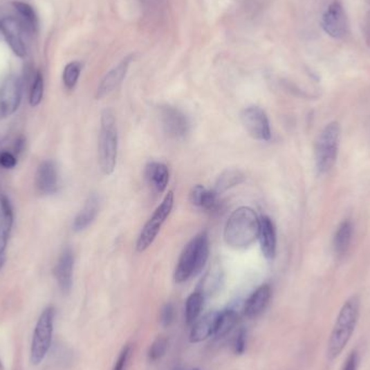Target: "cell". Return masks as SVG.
<instances>
[{"instance_id":"obj_1","label":"cell","mask_w":370,"mask_h":370,"mask_svg":"<svg viewBox=\"0 0 370 370\" xmlns=\"http://www.w3.org/2000/svg\"><path fill=\"white\" fill-rule=\"evenodd\" d=\"M260 219L249 207H241L230 216L224 228V241L234 249L251 246L259 237Z\"/></svg>"},{"instance_id":"obj_2","label":"cell","mask_w":370,"mask_h":370,"mask_svg":"<svg viewBox=\"0 0 370 370\" xmlns=\"http://www.w3.org/2000/svg\"><path fill=\"white\" fill-rule=\"evenodd\" d=\"M360 306V299L356 296L351 297L343 304L328 342L327 354L329 360L338 358L350 341L358 324Z\"/></svg>"},{"instance_id":"obj_3","label":"cell","mask_w":370,"mask_h":370,"mask_svg":"<svg viewBox=\"0 0 370 370\" xmlns=\"http://www.w3.org/2000/svg\"><path fill=\"white\" fill-rule=\"evenodd\" d=\"M209 258V237L201 232L192 239L182 251L174 272V281L184 283L201 273Z\"/></svg>"},{"instance_id":"obj_4","label":"cell","mask_w":370,"mask_h":370,"mask_svg":"<svg viewBox=\"0 0 370 370\" xmlns=\"http://www.w3.org/2000/svg\"><path fill=\"white\" fill-rule=\"evenodd\" d=\"M99 163L103 174H112L116 167L118 153V133L116 117L112 109H104L101 115L99 136Z\"/></svg>"},{"instance_id":"obj_5","label":"cell","mask_w":370,"mask_h":370,"mask_svg":"<svg viewBox=\"0 0 370 370\" xmlns=\"http://www.w3.org/2000/svg\"><path fill=\"white\" fill-rule=\"evenodd\" d=\"M341 128L338 122L326 124L318 136L315 145V162L318 174H326L333 168L338 157Z\"/></svg>"},{"instance_id":"obj_6","label":"cell","mask_w":370,"mask_h":370,"mask_svg":"<svg viewBox=\"0 0 370 370\" xmlns=\"http://www.w3.org/2000/svg\"><path fill=\"white\" fill-rule=\"evenodd\" d=\"M55 310L53 306H48L41 312L36 323L35 331L33 333L30 343V363L39 365L43 363L50 346L53 343V329H55Z\"/></svg>"},{"instance_id":"obj_7","label":"cell","mask_w":370,"mask_h":370,"mask_svg":"<svg viewBox=\"0 0 370 370\" xmlns=\"http://www.w3.org/2000/svg\"><path fill=\"white\" fill-rule=\"evenodd\" d=\"M174 201V193L168 192V194L165 196L162 204L157 207L152 218L149 219L140 233L137 241V250L139 252H143L152 245L153 241L158 235L159 231L162 229L163 224L165 223L172 212Z\"/></svg>"},{"instance_id":"obj_8","label":"cell","mask_w":370,"mask_h":370,"mask_svg":"<svg viewBox=\"0 0 370 370\" xmlns=\"http://www.w3.org/2000/svg\"><path fill=\"white\" fill-rule=\"evenodd\" d=\"M241 124L250 137L258 141L271 139V127L268 116L261 107H249L241 114Z\"/></svg>"},{"instance_id":"obj_9","label":"cell","mask_w":370,"mask_h":370,"mask_svg":"<svg viewBox=\"0 0 370 370\" xmlns=\"http://www.w3.org/2000/svg\"><path fill=\"white\" fill-rule=\"evenodd\" d=\"M322 28L326 34L335 39L346 37L349 30L348 18L342 3L339 0L333 1L323 13Z\"/></svg>"},{"instance_id":"obj_10","label":"cell","mask_w":370,"mask_h":370,"mask_svg":"<svg viewBox=\"0 0 370 370\" xmlns=\"http://www.w3.org/2000/svg\"><path fill=\"white\" fill-rule=\"evenodd\" d=\"M22 99V82L10 75L0 86V116L8 117L17 112Z\"/></svg>"},{"instance_id":"obj_11","label":"cell","mask_w":370,"mask_h":370,"mask_svg":"<svg viewBox=\"0 0 370 370\" xmlns=\"http://www.w3.org/2000/svg\"><path fill=\"white\" fill-rule=\"evenodd\" d=\"M159 120H160L163 129L174 139H182L189 133V120L180 109L176 107H170V105L160 107Z\"/></svg>"},{"instance_id":"obj_12","label":"cell","mask_w":370,"mask_h":370,"mask_svg":"<svg viewBox=\"0 0 370 370\" xmlns=\"http://www.w3.org/2000/svg\"><path fill=\"white\" fill-rule=\"evenodd\" d=\"M0 30L5 36L6 41L10 46L15 55L23 57L26 55V45L23 39L24 28L18 19L7 17L0 21Z\"/></svg>"},{"instance_id":"obj_13","label":"cell","mask_w":370,"mask_h":370,"mask_svg":"<svg viewBox=\"0 0 370 370\" xmlns=\"http://www.w3.org/2000/svg\"><path fill=\"white\" fill-rule=\"evenodd\" d=\"M35 184L41 194L55 193L59 185V172L55 160L47 159L40 163L35 176Z\"/></svg>"},{"instance_id":"obj_14","label":"cell","mask_w":370,"mask_h":370,"mask_svg":"<svg viewBox=\"0 0 370 370\" xmlns=\"http://www.w3.org/2000/svg\"><path fill=\"white\" fill-rule=\"evenodd\" d=\"M132 60H133V55H128V57H124L120 64L113 67L112 70L105 75L103 80L100 82L99 87H98V99H101V98L109 95L111 92L120 87L122 80H124L126 75H127Z\"/></svg>"},{"instance_id":"obj_15","label":"cell","mask_w":370,"mask_h":370,"mask_svg":"<svg viewBox=\"0 0 370 370\" xmlns=\"http://www.w3.org/2000/svg\"><path fill=\"white\" fill-rule=\"evenodd\" d=\"M73 271H74V254L72 249L65 248L57 260L55 268V279L61 291L64 295L70 293L73 286Z\"/></svg>"},{"instance_id":"obj_16","label":"cell","mask_w":370,"mask_h":370,"mask_svg":"<svg viewBox=\"0 0 370 370\" xmlns=\"http://www.w3.org/2000/svg\"><path fill=\"white\" fill-rule=\"evenodd\" d=\"M271 295L272 290L270 285L264 284V285L260 286L247 299L245 308H243L245 315L248 318H256L260 314L263 313V311L266 310L268 302H270Z\"/></svg>"},{"instance_id":"obj_17","label":"cell","mask_w":370,"mask_h":370,"mask_svg":"<svg viewBox=\"0 0 370 370\" xmlns=\"http://www.w3.org/2000/svg\"><path fill=\"white\" fill-rule=\"evenodd\" d=\"M189 201L194 206L204 209L210 214H218L221 210V201L214 191H208L203 185L193 187L189 194Z\"/></svg>"},{"instance_id":"obj_18","label":"cell","mask_w":370,"mask_h":370,"mask_svg":"<svg viewBox=\"0 0 370 370\" xmlns=\"http://www.w3.org/2000/svg\"><path fill=\"white\" fill-rule=\"evenodd\" d=\"M219 312H209L203 317L199 318L192 326L189 333V341L198 343L207 340L209 337L214 335L218 323Z\"/></svg>"},{"instance_id":"obj_19","label":"cell","mask_w":370,"mask_h":370,"mask_svg":"<svg viewBox=\"0 0 370 370\" xmlns=\"http://www.w3.org/2000/svg\"><path fill=\"white\" fill-rule=\"evenodd\" d=\"M259 241L261 250L266 259H273L276 254V230L273 221L268 216L260 219L259 229Z\"/></svg>"},{"instance_id":"obj_20","label":"cell","mask_w":370,"mask_h":370,"mask_svg":"<svg viewBox=\"0 0 370 370\" xmlns=\"http://www.w3.org/2000/svg\"><path fill=\"white\" fill-rule=\"evenodd\" d=\"M145 176L149 183L158 193L166 191L169 182V169L166 165L156 162L149 163L145 168Z\"/></svg>"},{"instance_id":"obj_21","label":"cell","mask_w":370,"mask_h":370,"mask_svg":"<svg viewBox=\"0 0 370 370\" xmlns=\"http://www.w3.org/2000/svg\"><path fill=\"white\" fill-rule=\"evenodd\" d=\"M13 224V212L10 201L6 196L0 198V256L7 246Z\"/></svg>"},{"instance_id":"obj_22","label":"cell","mask_w":370,"mask_h":370,"mask_svg":"<svg viewBox=\"0 0 370 370\" xmlns=\"http://www.w3.org/2000/svg\"><path fill=\"white\" fill-rule=\"evenodd\" d=\"M98 212H99V199L95 194L90 195L86 201L85 206L75 218L74 223H73L74 231L82 232L87 229L88 226L95 221Z\"/></svg>"},{"instance_id":"obj_23","label":"cell","mask_w":370,"mask_h":370,"mask_svg":"<svg viewBox=\"0 0 370 370\" xmlns=\"http://www.w3.org/2000/svg\"><path fill=\"white\" fill-rule=\"evenodd\" d=\"M246 180V176L239 169H226L216 179L212 191L216 195H221L232 187H237Z\"/></svg>"},{"instance_id":"obj_24","label":"cell","mask_w":370,"mask_h":370,"mask_svg":"<svg viewBox=\"0 0 370 370\" xmlns=\"http://www.w3.org/2000/svg\"><path fill=\"white\" fill-rule=\"evenodd\" d=\"M353 226L349 220H344L335 231L333 248L335 254L343 256L348 251L352 239Z\"/></svg>"},{"instance_id":"obj_25","label":"cell","mask_w":370,"mask_h":370,"mask_svg":"<svg viewBox=\"0 0 370 370\" xmlns=\"http://www.w3.org/2000/svg\"><path fill=\"white\" fill-rule=\"evenodd\" d=\"M205 297L201 291L196 290L192 293L185 302V321L187 325H193L201 315Z\"/></svg>"},{"instance_id":"obj_26","label":"cell","mask_w":370,"mask_h":370,"mask_svg":"<svg viewBox=\"0 0 370 370\" xmlns=\"http://www.w3.org/2000/svg\"><path fill=\"white\" fill-rule=\"evenodd\" d=\"M237 322H239V314L237 313V311L232 310V308L220 311L214 335L220 338L231 333Z\"/></svg>"},{"instance_id":"obj_27","label":"cell","mask_w":370,"mask_h":370,"mask_svg":"<svg viewBox=\"0 0 370 370\" xmlns=\"http://www.w3.org/2000/svg\"><path fill=\"white\" fill-rule=\"evenodd\" d=\"M15 8L18 15H20V22L24 30L28 32H36L38 26V19L35 11L28 3H15Z\"/></svg>"},{"instance_id":"obj_28","label":"cell","mask_w":370,"mask_h":370,"mask_svg":"<svg viewBox=\"0 0 370 370\" xmlns=\"http://www.w3.org/2000/svg\"><path fill=\"white\" fill-rule=\"evenodd\" d=\"M80 73H82V64L77 61L68 63L63 71V82L67 89H74L77 85L80 80Z\"/></svg>"},{"instance_id":"obj_29","label":"cell","mask_w":370,"mask_h":370,"mask_svg":"<svg viewBox=\"0 0 370 370\" xmlns=\"http://www.w3.org/2000/svg\"><path fill=\"white\" fill-rule=\"evenodd\" d=\"M44 97V77L41 73L37 72L33 80L30 91V103L33 107H37Z\"/></svg>"},{"instance_id":"obj_30","label":"cell","mask_w":370,"mask_h":370,"mask_svg":"<svg viewBox=\"0 0 370 370\" xmlns=\"http://www.w3.org/2000/svg\"><path fill=\"white\" fill-rule=\"evenodd\" d=\"M168 349V340L165 337H157L154 342L151 344L149 350V360L151 362H156L160 360L166 354Z\"/></svg>"},{"instance_id":"obj_31","label":"cell","mask_w":370,"mask_h":370,"mask_svg":"<svg viewBox=\"0 0 370 370\" xmlns=\"http://www.w3.org/2000/svg\"><path fill=\"white\" fill-rule=\"evenodd\" d=\"M176 311L172 304H167L163 306L159 314V322L162 324L163 327H169L174 321Z\"/></svg>"},{"instance_id":"obj_32","label":"cell","mask_w":370,"mask_h":370,"mask_svg":"<svg viewBox=\"0 0 370 370\" xmlns=\"http://www.w3.org/2000/svg\"><path fill=\"white\" fill-rule=\"evenodd\" d=\"M247 331L245 328H241L237 333V338L234 340V352L237 355H241L246 350Z\"/></svg>"},{"instance_id":"obj_33","label":"cell","mask_w":370,"mask_h":370,"mask_svg":"<svg viewBox=\"0 0 370 370\" xmlns=\"http://www.w3.org/2000/svg\"><path fill=\"white\" fill-rule=\"evenodd\" d=\"M131 346L127 344L122 348L120 351V355L117 358L116 362H115L114 367L113 370H124L126 366H127L128 360H129L130 355H131Z\"/></svg>"},{"instance_id":"obj_34","label":"cell","mask_w":370,"mask_h":370,"mask_svg":"<svg viewBox=\"0 0 370 370\" xmlns=\"http://www.w3.org/2000/svg\"><path fill=\"white\" fill-rule=\"evenodd\" d=\"M18 164V158L13 153L9 151H3L0 153V167L3 169H12Z\"/></svg>"},{"instance_id":"obj_35","label":"cell","mask_w":370,"mask_h":370,"mask_svg":"<svg viewBox=\"0 0 370 370\" xmlns=\"http://www.w3.org/2000/svg\"><path fill=\"white\" fill-rule=\"evenodd\" d=\"M358 354L356 351H354V352L351 353L350 356H349L348 360H346L343 370H358Z\"/></svg>"},{"instance_id":"obj_36","label":"cell","mask_w":370,"mask_h":370,"mask_svg":"<svg viewBox=\"0 0 370 370\" xmlns=\"http://www.w3.org/2000/svg\"><path fill=\"white\" fill-rule=\"evenodd\" d=\"M363 34L366 44L368 47H370V10L366 13L365 20H364Z\"/></svg>"},{"instance_id":"obj_37","label":"cell","mask_w":370,"mask_h":370,"mask_svg":"<svg viewBox=\"0 0 370 370\" xmlns=\"http://www.w3.org/2000/svg\"><path fill=\"white\" fill-rule=\"evenodd\" d=\"M25 147V140L24 138L20 137L19 139H17L15 143V154L19 155L24 149Z\"/></svg>"},{"instance_id":"obj_38","label":"cell","mask_w":370,"mask_h":370,"mask_svg":"<svg viewBox=\"0 0 370 370\" xmlns=\"http://www.w3.org/2000/svg\"><path fill=\"white\" fill-rule=\"evenodd\" d=\"M5 256H3V255H1V256H0V270H1V268H3V264H5Z\"/></svg>"},{"instance_id":"obj_39","label":"cell","mask_w":370,"mask_h":370,"mask_svg":"<svg viewBox=\"0 0 370 370\" xmlns=\"http://www.w3.org/2000/svg\"><path fill=\"white\" fill-rule=\"evenodd\" d=\"M192 370H201V369H192Z\"/></svg>"}]
</instances>
